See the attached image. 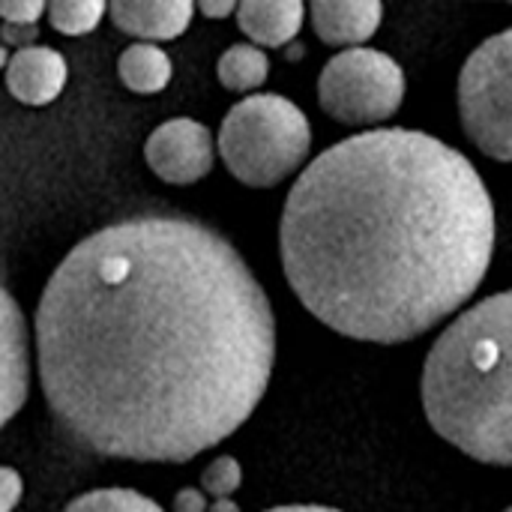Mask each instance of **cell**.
I'll list each match as a JSON object with an SVG mask.
<instances>
[{"label": "cell", "instance_id": "1", "mask_svg": "<svg viewBox=\"0 0 512 512\" xmlns=\"http://www.w3.org/2000/svg\"><path fill=\"white\" fill-rule=\"evenodd\" d=\"M276 318L243 255L183 216H132L84 237L36 309L48 411L78 450L189 462L267 393Z\"/></svg>", "mask_w": 512, "mask_h": 512}, {"label": "cell", "instance_id": "2", "mask_svg": "<svg viewBox=\"0 0 512 512\" xmlns=\"http://www.w3.org/2000/svg\"><path fill=\"white\" fill-rule=\"evenodd\" d=\"M279 252L291 291L324 327L399 345L477 294L495 255V204L450 144L414 129H369L297 177Z\"/></svg>", "mask_w": 512, "mask_h": 512}, {"label": "cell", "instance_id": "3", "mask_svg": "<svg viewBox=\"0 0 512 512\" xmlns=\"http://www.w3.org/2000/svg\"><path fill=\"white\" fill-rule=\"evenodd\" d=\"M510 291L462 312L432 345L423 408L432 429L483 465H512Z\"/></svg>", "mask_w": 512, "mask_h": 512}, {"label": "cell", "instance_id": "4", "mask_svg": "<svg viewBox=\"0 0 512 512\" xmlns=\"http://www.w3.org/2000/svg\"><path fill=\"white\" fill-rule=\"evenodd\" d=\"M312 129L306 114L279 93L237 102L219 129L225 168L246 186L270 189L291 177L309 156Z\"/></svg>", "mask_w": 512, "mask_h": 512}, {"label": "cell", "instance_id": "5", "mask_svg": "<svg viewBox=\"0 0 512 512\" xmlns=\"http://www.w3.org/2000/svg\"><path fill=\"white\" fill-rule=\"evenodd\" d=\"M405 99L402 66L375 48H348L336 54L318 78L321 108L348 126H369L393 117Z\"/></svg>", "mask_w": 512, "mask_h": 512}, {"label": "cell", "instance_id": "6", "mask_svg": "<svg viewBox=\"0 0 512 512\" xmlns=\"http://www.w3.org/2000/svg\"><path fill=\"white\" fill-rule=\"evenodd\" d=\"M512 33L486 39L462 66L459 117L468 138L492 159H512Z\"/></svg>", "mask_w": 512, "mask_h": 512}, {"label": "cell", "instance_id": "7", "mask_svg": "<svg viewBox=\"0 0 512 512\" xmlns=\"http://www.w3.org/2000/svg\"><path fill=\"white\" fill-rule=\"evenodd\" d=\"M144 159L153 174L174 186L198 183L210 174L216 150L213 135L204 123L192 117H174L156 126L144 144Z\"/></svg>", "mask_w": 512, "mask_h": 512}, {"label": "cell", "instance_id": "8", "mask_svg": "<svg viewBox=\"0 0 512 512\" xmlns=\"http://www.w3.org/2000/svg\"><path fill=\"white\" fill-rule=\"evenodd\" d=\"M30 390V336L15 297L0 285V429L24 408Z\"/></svg>", "mask_w": 512, "mask_h": 512}, {"label": "cell", "instance_id": "9", "mask_svg": "<svg viewBox=\"0 0 512 512\" xmlns=\"http://www.w3.org/2000/svg\"><path fill=\"white\" fill-rule=\"evenodd\" d=\"M6 90L24 105H48L54 102L69 78V66L57 48L48 45H24L18 48L6 66Z\"/></svg>", "mask_w": 512, "mask_h": 512}, {"label": "cell", "instance_id": "10", "mask_svg": "<svg viewBox=\"0 0 512 512\" xmlns=\"http://www.w3.org/2000/svg\"><path fill=\"white\" fill-rule=\"evenodd\" d=\"M108 15L117 30L132 33L138 39L162 42L186 33L195 15V3L189 0H117L108 6Z\"/></svg>", "mask_w": 512, "mask_h": 512}, {"label": "cell", "instance_id": "11", "mask_svg": "<svg viewBox=\"0 0 512 512\" xmlns=\"http://www.w3.org/2000/svg\"><path fill=\"white\" fill-rule=\"evenodd\" d=\"M384 6L378 0H318L309 6V18L321 42L360 45L375 36Z\"/></svg>", "mask_w": 512, "mask_h": 512}, {"label": "cell", "instance_id": "12", "mask_svg": "<svg viewBox=\"0 0 512 512\" xmlns=\"http://www.w3.org/2000/svg\"><path fill=\"white\" fill-rule=\"evenodd\" d=\"M237 27L264 48L288 45L303 27V3L300 0H246L237 9Z\"/></svg>", "mask_w": 512, "mask_h": 512}, {"label": "cell", "instance_id": "13", "mask_svg": "<svg viewBox=\"0 0 512 512\" xmlns=\"http://www.w3.org/2000/svg\"><path fill=\"white\" fill-rule=\"evenodd\" d=\"M117 75L135 93H159L171 81V60L162 48L150 42H135L120 54Z\"/></svg>", "mask_w": 512, "mask_h": 512}, {"label": "cell", "instance_id": "14", "mask_svg": "<svg viewBox=\"0 0 512 512\" xmlns=\"http://www.w3.org/2000/svg\"><path fill=\"white\" fill-rule=\"evenodd\" d=\"M267 72H270V57L255 45H231L216 63L219 84L234 93H249L261 87L267 81Z\"/></svg>", "mask_w": 512, "mask_h": 512}, {"label": "cell", "instance_id": "15", "mask_svg": "<svg viewBox=\"0 0 512 512\" xmlns=\"http://www.w3.org/2000/svg\"><path fill=\"white\" fill-rule=\"evenodd\" d=\"M105 9L108 6L102 0H54L45 6V15L54 24V30H60L66 36H84V33L96 30Z\"/></svg>", "mask_w": 512, "mask_h": 512}, {"label": "cell", "instance_id": "16", "mask_svg": "<svg viewBox=\"0 0 512 512\" xmlns=\"http://www.w3.org/2000/svg\"><path fill=\"white\" fill-rule=\"evenodd\" d=\"M63 512H165L156 501L132 489H96L75 498Z\"/></svg>", "mask_w": 512, "mask_h": 512}, {"label": "cell", "instance_id": "17", "mask_svg": "<svg viewBox=\"0 0 512 512\" xmlns=\"http://www.w3.org/2000/svg\"><path fill=\"white\" fill-rule=\"evenodd\" d=\"M243 483V468L237 459L231 456H219L216 462H210V468L201 474V489L213 498V501H222V498H231Z\"/></svg>", "mask_w": 512, "mask_h": 512}, {"label": "cell", "instance_id": "18", "mask_svg": "<svg viewBox=\"0 0 512 512\" xmlns=\"http://www.w3.org/2000/svg\"><path fill=\"white\" fill-rule=\"evenodd\" d=\"M42 12H45L42 0H0V18H6L9 24L33 27Z\"/></svg>", "mask_w": 512, "mask_h": 512}, {"label": "cell", "instance_id": "19", "mask_svg": "<svg viewBox=\"0 0 512 512\" xmlns=\"http://www.w3.org/2000/svg\"><path fill=\"white\" fill-rule=\"evenodd\" d=\"M24 483L18 477V471L12 468H0V512H12L21 501Z\"/></svg>", "mask_w": 512, "mask_h": 512}, {"label": "cell", "instance_id": "20", "mask_svg": "<svg viewBox=\"0 0 512 512\" xmlns=\"http://www.w3.org/2000/svg\"><path fill=\"white\" fill-rule=\"evenodd\" d=\"M174 512H207V498L201 489H180L174 498Z\"/></svg>", "mask_w": 512, "mask_h": 512}, {"label": "cell", "instance_id": "21", "mask_svg": "<svg viewBox=\"0 0 512 512\" xmlns=\"http://www.w3.org/2000/svg\"><path fill=\"white\" fill-rule=\"evenodd\" d=\"M33 36H36V27H24V24H9V27H3V39L15 42L18 48L33 45Z\"/></svg>", "mask_w": 512, "mask_h": 512}, {"label": "cell", "instance_id": "22", "mask_svg": "<svg viewBox=\"0 0 512 512\" xmlns=\"http://www.w3.org/2000/svg\"><path fill=\"white\" fill-rule=\"evenodd\" d=\"M198 9L207 18H225V15H231L237 9V3H231V0H201Z\"/></svg>", "mask_w": 512, "mask_h": 512}, {"label": "cell", "instance_id": "23", "mask_svg": "<svg viewBox=\"0 0 512 512\" xmlns=\"http://www.w3.org/2000/svg\"><path fill=\"white\" fill-rule=\"evenodd\" d=\"M267 512H342V510L321 507V504H294V507H276V510H267Z\"/></svg>", "mask_w": 512, "mask_h": 512}, {"label": "cell", "instance_id": "24", "mask_svg": "<svg viewBox=\"0 0 512 512\" xmlns=\"http://www.w3.org/2000/svg\"><path fill=\"white\" fill-rule=\"evenodd\" d=\"M207 512H240V507H237L231 498H222V501H213V504H207Z\"/></svg>", "mask_w": 512, "mask_h": 512}, {"label": "cell", "instance_id": "25", "mask_svg": "<svg viewBox=\"0 0 512 512\" xmlns=\"http://www.w3.org/2000/svg\"><path fill=\"white\" fill-rule=\"evenodd\" d=\"M6 60H9V54H6V48H0V69L6 66Z\"/></svg>", "mask_w": 512, "mask_h": 512}, {"label": "cell", "instance_id": "26", "mask_svg": "<svg viewBox=\"0 0 512 512\" xmlns=\"http://www.w3.org/2000/svg\"><path fill=\"white\" fill-rule=\"evenodd\" d=\"M504 512H510V510H504Z\"/></svg>", "mask_w": 512, "mask_h": 512}]
</instances>
